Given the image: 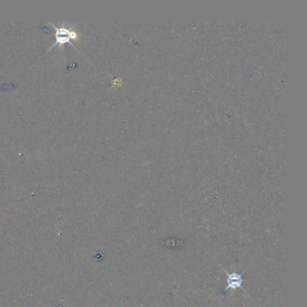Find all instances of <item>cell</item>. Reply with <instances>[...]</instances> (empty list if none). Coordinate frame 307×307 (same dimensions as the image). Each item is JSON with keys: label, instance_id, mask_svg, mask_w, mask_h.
I'll return each mask as SVG.
<instances>
[{"label": "cell", "instance_id": "cell-1", "mask_svg": "<svg viewBox=\"0 0 307 307\" xmlns=\"http://www.w3.org/2000/svg\"><path fill=\"white\" fill-rule=\"evenodd\" d=\"M52 26L56 31V41L53 45L50 46L49 50L54 49V47H58L59 49L63 50L65 43H71V41H77L79 40V33L74 30V25H67V24H61V25H55L50 23Z\"/></svg>", "mask_w": 307, "mask_h": 307}, {"label": "cell", "instance_id": "cell-2", "mask_svg": "<svg viewBox=\"0 0 307 307\" xmlns=\"http://www.w3.org/2000/svg\"><path fill=\"white\" fill-rule=\"evenodd\" d=\"M241 277L238 276V275L233 274L232 278H228L229 287H230V286L238 287V286H241Z\"/></svg>", "mask_w": 307, "mask_h": 307}]
</instances>
